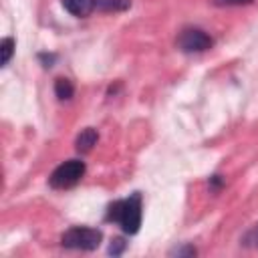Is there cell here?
<instances>
[{
    "instance_id": "1",
    "label": "cell",
    "mask_w": 258,
    "mask_h": 258,
    "mask_svg": "<svg viewBox=\"0 0 258 258\" xmlns=\"http://www.w3.org/2000/svg\"><path fill=\"white\" fill-rule=\"evenodd\" d=\"M105 220L119 224L125 234H137L141 226V194L133 191L129 198L115 200L107 206Z\"/></svg>"
},
{
    "instance_id": "2",
    "label": "cell",
    "mask_w": 258,
    "mask_h": 258,
    "mask_svg": "<svg viewBox=\"0 0 258 258\" xmlns=\"http://www.w3.org/2000/svg\"><path fill=\"white\" fill-rule=\"evenodd\" d=\"M103 240V232L97 228H89V226H73L69 228L62 236H60V244L62 248L69 250H97L99 244Z\"/></svg>"
},
{
    "instance_id": "3",
    "label": "cell",
    "mask_w": 258,
    "mask_h": 258,
    "mask_svg": "<svg viewBox=\"0 0 258 258\" xmlns=\"http://www.w3.org/2000/svg\"><path fill=\"white\" fill-rule=\"evenodd\" d=\"M87 171V165L85 161L81 159H69V161H62L48 177V185L52 189H69V187H75L83 175Z\"/></svg>"
},
{
    "instance_id": "4",
    "label": "cell",
    "mask_w": 258,
    "mask_h": 258,
    "mask_svg": "<svg viewBox=\"0 0 258 258\" xmlns=\"http://www.w3.org/2000/svg\"><path fill=\"white\" fill-rule=\"evenodd\" d=\"M175 44H177V48L181 52L194 54V52H206V50H210L214 46V38L206 30H202V28L187 26V28H183L177 34Z\"/></svg>"
},
{
    "instance_id": "5",
    "label": "cell",
    "mask_w": 258,
    "mask_h": 258,
    "mask_svg": "<svg viewBox=\"0 0 258 258\" xmlns=\"http://www.w3.org/2000/svg\"><path fill=\"white\" fill-rule=\"evenodd\" d=\"M60 2L62 8L77 18H85L97 8V0H60Z\"/></svg>"
},
{
    "instance_id": "6",
    "label": "cell",
    "mask_w": 258,
    "mask_h": 258,
    "mask_svg": "<svg viewBox=\"0 0 258 258\" xmlns=\"http://www.w3.org/2000/svg\"><path fill=\"white\" fill-rule=\"evenodd\" d=\"M97 141H99L97 129L87 127V129H83V131L77 135V139H75V149H77L79 153H89Z\"/></svg>"
},
{
    "instance_id": "7",
    "label": "cell",
    "mask_w": 258,
    "mask_h": 258,
    "mask_svg": "<svg viewBox=\"0 0 258 258\" xmlns=\"http://www.w3.org/2000/svg\"><path fill=\"white\" fill-rule=\"evenodd\" d=\"M54 95H56L58 101H69V99L75 95V85H73V81L67 79V77H58V79L54 81Z\"/></svg>"
},
{
    "instance_id": "8",
    "label": "cell",
    "mask_w": 258,
    "mask_h": 258,
    "mask_svg": "<svg viewBox=\"0 0 258 258\" xmlns=\"http://www.w3.org/2000/svg\"><path fill=\"white\" fill-rule=\"evenodd\" d=\"M131 6V0H97V8L103 12H123Z\"/></svg>"
},
{
    "instance_id": "9",
    "label": "cell",
    "mask_w": 258,
    "mask_h": 258,
    "mask_svg": "<svg viewBox=\"0 0 258 258\" xmlns=\"http://www.w3.org/2000/svg\"><path fill=\"white\" fill-rule=\"evenodd\" d=\"M14 46H16V42H14L12 36L2 38V42H0V64H2V67H6V64L10 62V58H12V54H14Z\"/></svg>"
},
{
    "instance_id": "10",
    "label": "cell",
    "mask_w": 258,
    "mask_h": 258,
    "mask_svg": "<svg viewBox=\"0 0 258 258\" xmlns=\"http://www.w3.org/2000/svg\"><path fill=\"white\" fill-rule=\"evenodd\" d=\"M125 248H127V242H125L123 238H113L107 252H109L111 256H121V254L125 252Z\"/></svg>"
},
{
    "instance_id": "11",
    "label": "cell",
    "mask_w": 258,
    "mask_h": 258,
    "mask_svg": "<svg viewBox=\"0 0 258 258\" xmlns=\"http://www.w3.org/2000/svg\"><path fill=\"white\" fill-rule=\"evenodd\" d=\"M198 250L191 244H183V246H175L173 250H169V256H196Z\"/></svg>"
},
{
    "instance_id": "12",
    "label": "cell",
    "mask_w": 258,
    "mask_h": 258,
    "mask_svg": "<svg viewBox=\"0 0 258 258\" xmlns=\"http://www.w3.org/2000/svg\"><path fill=\"white\" fill-rule=\"evenodd\" d=\"M38 60L42 62L44 69H50V67L54 64V60H56V54H54V52H40V54H38Z\"/></svg>"
},
{
    "instance_id": "13",
    "label": "cell",
    "mask_w": 258,
    "mask_h": 258,
    "mask_svg": "<svg viewBox=\"0 0 258 258\" xmlns=\"http://www.w3.org/2000/svg\"><path fill=\"white\" fill-rule=\"evenodd\" d=\"M254 0H214L216 6H246L252 4Z\"/></svg>"
},
{
    "instance_id": "14",
    "label": "cell",
    "mask_w": 258,
    "mask_h": 258,
    "mask_svg": "<svg viewBox=\"0 0 258 258\" xmlns=\"http://www.w3.org/2000/svg\"><path fill=\"white\" fill-rule=\"evenodd\" d=\"M222 185H224V179H222V175H218V173H216V175H212V177H210V187H212L214 191H218Z\"/></svg>"
},
{
    "instance_id": "15",
    "label": "cell",
    "mask_w": 258,
    "mask_h": 258,
    "mask_svg": "<svg viewBox=\"0 0 258 258\" xmlns=\"http://www.w3.org/2000/svg\"><path fill=\"white\" fill-rule=\"evenodd\" d=\"M248 238H250V240H252V242H254V244L258 246V226H256V230H254V232H252V234H250Z\"/></svg>"
}]
</instances>
